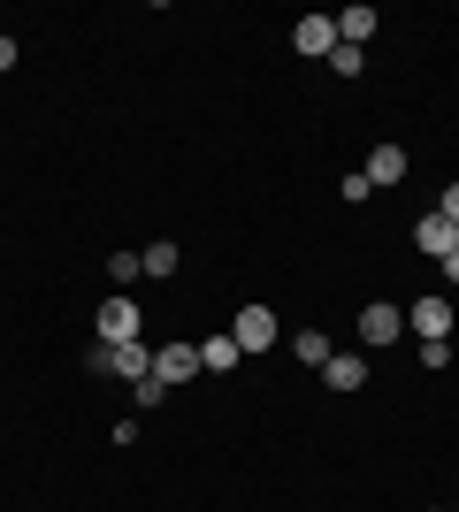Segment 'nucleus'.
I'll return each instance as SVG.
<instances>
[{"mask_svg": "<svg viewBox=\"0 0 459 512\" xmlns=\"http://www.w3.org/2000/svg\"><path fill=\"white\" fill-rule=\"evenodd\" d=\"M437 214H444V222H459V184H452V192L437 199Z\"/></svg>", "mask_w": 459, "mask_h": 512, "instance_id": "17", "label": "nucleus"}, {"mask_svg": "<svg viewBox=\"0 0 459 512\" xmlns=\"http://www.w3.org/2000/svg\"><path fill=\"white\" fill-rule=\"evenodd\" d=\"M414 329L429 344H444V329H459V306L452 299H414Z\"/></svg>", "mask_w": 459, "mask_h": 512, "instance_id": "6", "label": "nucleus"}, {"mask_svg": "<svg viewBox=\"0 0 459 512\" xmlns=\"http://www.w3.org/2000/svg\"><path fill=\"white\" fill-rule=\"evenodd\" d=\"M322 375H329V390H360V383H368L360 352H329V367H322Z\"/></svg>", "mask_w": 459, "mask_h": 512, "instance_id": "11", "label": "nucleus"}, {"mask_svg": "<svg viewBox=\"0 0 459 512\" xmlns=\"http://www.w3.org/2000/svg\"><path fill=\"white\" fill-rule=\"evenodd\" d=\"M337 39H345V46H368L375 39V8H345V16H337Z\"/></svg>", "mask_w": 459, "mask_h": 512, "instance_id": "12", "label": "nucleus"}, {"mask_svg": "<svg viewBox=\"0 0 459 512\" xmlns=\"http://www.w3.org/2000/svg\"><path fill=\"white\" fill-rule=\"evenodd\" d=\"M291 352H299L306 367H329V337H322V329H299V337H291Z\"/></svg>", "mask_w": 459, "mask_h": 512, "instance_id": "14", "label": "nucleus"}, {"mask_svg": "<svg viewBox=\"0 0 459 512\" xmlns=\"http://www.w3.org/2000/svg\"><path fill=\"white\" fill-rule=\"evenodd\" d=\"M414 245H421V253H437V260H452V253H459V222L421 214V222H414Z\"/></svg>", "mask_w": 459, "mask_h": 512, "instance_id": "5", "label": "nucleus"}, {"mask_svg": "<svg viewBox=\"0 0 459 512\" xmlns=\"http://www.w3.org/2000/svg\"><path fill=\"white\" fill-rule=\"evenodd\" d=\"M375 184V192H383V184H398V176H406V146H375L368 153V169H360Z\"/></svg>", "mask_w": 459, "mask_h": 512, "instance_id": "9", "label": "nucleus"}, {"mask_svg": "<svg viewBox=\"0 0 459 512\" xmlns=\"http://www.w3.org/2000/svg\"><path fill=\"white\" fill-rule=\"evenodd\" d=\"M437 268H444V283H459V253H452V260H437Z\"/></svg>", "mask_w": 459, "mask_h": 512, "instance_id": "19", "label": "nucleus"}, {"mask_svg": "<svg viewBox=\"0 0 459 512\" xmlns=\"http://www.w3.org/2000/svg\"><path fill=\"white\" fill-rule=\"evenodd\" d=\"M192 375H199V344H161V352H153V383L161 390L192 383Z\"/></svg>", "mask_w": 459, "mask_h": 512, "instance_id": "3", "label": "nucleus"}, {"mask_svg": "<svg viewBox=\"0 0 459 512\" xmlns=\"http://www.w3.org/2000/svg\"><path fill=\"white\" fill-rule=\"evenodd\" d=\"M329 69H337V77H360V46H345V39H337V54H329Z\"/></svg>", "mask_w": 459, "mask_h": 512, "instance_id": "16", "label": "nucleus"}, {"mask_svg": "<svg viewBox=\"0 0 459 512\" xmlns=\"http://www.w3.org/2000/svg\"><path fill=\"white\" fill-rule=\"evenodd\" d=\"M398 337H406V314H398L391 299L360 306V344H375V352H383V344H398Z\"/></svg>", "mask_w": 459, "mask_h": 512, "instance_id": "2", "label": "nucleus"}, {"mask_svg": "<svg viewBox=\"0 0 459 512\" xmlns=\"http://www.w3.org/2000/svg\"><path fill=\"white\" fill-rule=\"evenodd\" d=\"M452 512H459V505H452Z\"/></svg>", "mask_w": 459, "mask_h": 512, "instance_id": "20", "label": "nucleus"}, {"mask_svg": "<svg viewBox=\"0 0 459 512\" xmlns=\"http://www.w3.org/2000/svg\"><path fill=\"white\" fill-rule=\"evenodd\" d=\"M108 367L123 375V383H153V352L146 344H108Z\"/></svg>", "mask_w": 459, "mask_h": 512, "instance_id": "8", "label": "nucleus"}, {"mask_svg": "<svg viewBox=\"0 0 459 512\" xmlns=\"http://www.w3.org/2000/svg\"><path fill=\"white\" fill-rule=\"evenodd\" d=\"M230 337H238V352H268V344H276V314H268V306H238Z\"/></svg>", "mask_w": 459, "mask_h": 512, "instance_id": "4", "label": "nucleus"}, {"mask_svg": "<svg viewBox=\"0 0 459 512\" xmlns=\"http://www.w3.org/2000/svg\"><path fill=\"white\" fill-rule=\"evenodd\" d=\"M138 329H146L138 299L131 291H108V306H100V344H138Z\"/></svg>", "mask_w": 459, "mask_h": 512, "instance_id": "1", "label": "nucleus"}, {"mask_svg": "<svg viewBox=\"0 0 459 512\" xmlns=\"http://www.w3.org/2000/svg\"><path fill=\"white\" fill-rule=\"evenodd\" d=\"M0 69H16V39L8 31H0Z\"/></svg>", "mask_w": 459, "mask_h": 512, "instance_id": "18", "label": "nucleus"}, {"mask_svg": "<svg viewBox=\"0 0 459 512\" xmlns=\"http://www.w3.org/2000/svg\"><path fill=\"white\" fill-rule=\"evenodd\" d=\"M138 276H146V260H138V253H108V283H115V291H131Z\"/></svg>", "mask_w": 459, "mask_h": 512, "instance_id": "13", "label": "nucleus"}, {"mask_svg": "<svg viewBox=\"0 0 459 512\" xmlns=\"http://www.w3.org/2000/svg\"><path fill=\"white\" fill-rule=\"evenodd\" d=\"M238 360H245L238 337H207V344H199V375H230Z\"/></svg>", "mask_w": 459, "mask_h": 512, "instance_id": "10", "label": "nucleus"}, {"mask_svg": "<svg viewBox=\"0 0 459 512\" xmlns=\"http://www.w3.org/2000/svg\"><path fill=\"white\" fill-rule=\"evenodd\" d=\"M291 46H299V54H322V62H329V54H337V16H306L299 31H291Z\"/></svg>", "mask_w": 459, "mask_h": 512, "instance_id": "7", "label": "nucleus"}, {"mask_svg": "<svg viewBox=\"0 0 459 512\" xmlns=\"http://www.w3.org/2000/svg\"><path fill=\"white\" fill-rule=\"evenodd\" d=\"M138 260H146V276H161V283L176 276V245H169V237H161V245H146Z\"/></svg>", "mask_w": 459, "mask_h": 512, "instance_id": "15", "label": "nucleus"}]
</instances>
